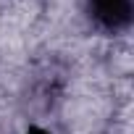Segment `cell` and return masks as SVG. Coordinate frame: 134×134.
Segmentation results:
<instances>
[{
  "instance_id": "cell-1",
  "label": "cell",
  "mask_w": 134,
  "mask_h": 134,
  "mask_svg": "<svg viewBox=\"0 0 134 134\" xmlns=\"http://www.w3.org/2000/svg\"><path fill=\"white\" fill-rule=\"evenodd\" d=\"M90 8L105 29H121L131 19V0H90Z\"/></svg>"
}]
</instances>
